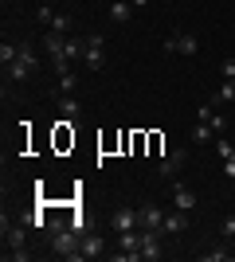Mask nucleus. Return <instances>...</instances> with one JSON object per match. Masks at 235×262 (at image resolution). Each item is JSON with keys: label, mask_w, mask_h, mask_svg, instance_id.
Instances as JSON below:
<instances>
[{"label": "nucleus", "mask_w": 235, "mask_h": 262, "mask_svg": "<svg viewBox=\"0 0 235 262\" xmlns=\"http://www.w3.org/2000/svg\"><path fill=\"white\" fill-rule=\"evenodd\" d=\"M165 51L168 55H196L200 43H196V35H192V32H173L165 39Z\"/></svg>", "instance_id": "obj_5"}, {"label": "nucleus", "mask_w": 235, "mask_h": 262, "mask_svg": "<svg viewBox=\"0 0 235 262\" xmlns=\"http://www.w3.org/2000/svg\"><path fill=\"white\" fill-rule=\"evenodd\" d=\"M59 118H63V121H75V125H78V121H82V106H78L75 98H63V102H59Z\"/></svg>", "instance_id": "obj_15"}, {"label": "nucleus", "mask_w": 235, "mask_h": 262, "mask_svg": "<svg viewBox=\"0 0 235 262\" xmlns=\"http://www.w3.org/2000/svg\"><path fill=\"white\" fill-rule=\"evenodd\" d=\"M35 20H39V28H47V32H71V16H63V12L47 8V4H39V12H35Z\"/></svg>", "instance_id": "obj_4"}, {"label": "nucleus", "mask_w": 235, "mask_h": 262, "mask_svg": "<svg viewBox=\"0 0 235 262\" xmlns=\"http://www.w3.org/2000/svg\"><path fill=\"white\" fill-rule=\"evenodd\" d=\"M63 51H67V59H71V63H78V59H82V39L67 35V43H63Z\"/></svg>", "instance_id": "obj_20"}, {"label": "nucleus", "mask_w": 235, "mask_h": 262, "mask_svg": "<svg viewBox=\"0 0 235 262\" xmlns=\"http://www.w3.org/2000/svg\"><path fill=\"white\" fill-rule=\"evenodd\" d=\"M130 4H134V8H145V4H149V0H130Z\"/></svg>", "instance_id": "obj_25"}, {"label": "nucleus", "mask_w": 235, "mask_h": 262, "mask_svg": "<svg viewBox=\"0 0 235 262\" xmlns=\"http://www.w3.org/2000/svg\"><path fill=\"white\" fill-rule=\"evenodd\" d=\"M39 71V59H35L32 43H20V55H16V63L4 67V75H8V82H28V78Z\"/></svg>", "instance_id": "obj_1"}, {"label": "nucleus", "mask_w": 235, "mask_h": 262, "mask_svg": "<svg viewBox=\"0 0 235 262\" xmlns=\"http://www.w3.org/2000/svg\"><path fill=\"white\" fill-rule=\"evenodd\" d=\"M231 35H235V28H231Z\"/></svg>", "instance_id": "obj_26"}, {"label": "nucleus", "mask_w": 235, "mask_h": 262, "mask_svg": "<svg viewBox=\"0 0 235 262\" xmlns=\"http://www.w3.org/2000/svg\"><path fill=\"white\" fill-rule=\"evenodd\" d=\"M82 63L90 71H102V63H106V39L102 35H87L82 39Z\"/></svg>", "instance_id": "obj_3"}, {"label": "nucleus", "mask_w": 235, "mask_h": 262, "mask_svg": "<svg viewBox=\"0 0 235 262\" xmlns=\"http://www.w3.org/2000/svg\"><path fill=\"white\" fill-rule=\"evenodd\" d=\"M59 90H63V94H75L78 90V75L75 71H63V75H59Z\"/></svg>", "instance_id": "obj_19"}, {"label": "nucleus", "mask_w": 235, "mask_h": 262, "mask_svg": "<svg viewBox=\"0 0 235 262\" xmlns=\"http://www.w3.org/2000/svg\"><path fill=\"white\" fill-rule=\"evenodd\" d=\"M130 16H134V4H130V0H114L110 4V20L114 24H125Z\"/></svg>", "instance_id": "obj_16"}, {"label": "nucleus", "mask_w": 235, "mask_h": 262, "mask_svg": "<svg viewBox=\"0 0 235 262\" xmlns=\"http://www.w3.org/2000/svg\"><path fill=\"white\" fill-rule=\"evenodd\" d=\"M141 231V258H161V254H165V247H161V239H165V235H161V231H149V227H137Z\"/></svg>", "instance_id": "obj_6"}, {"label": "nucleus", "mask_w": 235, "mask_h": 262, "mask_svg": "<svg viewBox=\"0 0 235 262\" xmlns=\"http://www.w3.org/2000/svg\"><path fill=\"white\" fill-rule=\"evenodd\" d=\"M16 55H20V43H8V39L0 43V63H4V67L16 63Z\"/></svg>", "instance_id": "obj_17"}, {"label": "nucleus", "mask_w": 235, "mask_h": 262, "mask_svg": "<svg viewBox=\"0 0 235 262\" xmlns=\"http://www.w3.org/2000/svg\"><path fill=\"white\" fill-rule=\"evenodd\" d=\"M78 239H82V235H78L75 227H59V231H51V254H55V258H82V251H78Z\"/></svg>", "instance_id": "obj_2"}, {"label": "nucleus", "mask_w": 235, "mask_h": 262, "mask_svg": "<svg viewBox=\"0 0 235 262\" xmlns=\"http://www.w3.org/2000/svg\"><path fill=\"white\" fill-rule=\"evenodd\" d=\"M220 75H224V78H235V59H224V63H220Z\"/></svg>", "instance_id": "obj_23"}, {"label": "nucleus", "mask_w": 235, "mask_h": 262, "mask_svg": "<svg viewBox=\"0 0 235 262\" xmlns=\"http://www.w3.org/2000/svg\"><path fill=\"white\" fill-rule=\"evenodd\" d=\"M137 219H141V227L161 231V223H165V211L157 208V204H145V208H137Z\"/></svg>", "instance_id": "obj_10"}, {"label": "nucleus", "mask_w": 235, "mask_h": 262, "mask_svg": "<svg viewBox=\"0 0 235 262\" xmlns=\"http://www.w3.org/2000/svg\"><path fill=\"white\" fill-rule=\"evenodd\" d=\"M192 137H196V145H208V141H216V129H212V125H204V121H196Z\"/></svg>", "instance_id": "obj_18"}, {"label": "nucleus", "mask_w": 235, "mask_h": 262, "mask_svg": "<svg viewBox=\"0 0 235 262\" xmlns=\"http://www.w3.org/2000/svg\"><path fill=\"white\" fill-rule=\"evenodd\" d=\"M196 121H204V125H212L216 133H224V129H227V121L220 118V110H216V102H208V106H200V110H196Z\"/></svg>", "instance_id": "obj_9"}, {"label": "nucleus", "mask_w": 235, "mask_h": 262, "mask_svg": "<svg viewBox=\"0 0 235 262\" xmlns=\"http://www.w3.org/2000/svg\"><path fill=\"white\" fill-rule=\"evenodd\" d=\"M180 168H184V149H177V153H168L165 161H161V168H157V172L165 176V180H177V172Z\"/></svg>", "instance_id": "obj_14"}, {"label": "nucleus", "mask_w": 235, "mask_h": 262, "mask_svg": "<svg viewBox=\"0 0 235 262\" xmlns=\"http://www.w3.org/2000/svg\"><path fill=\"white\" fill-rule=\"evenodd\" d=\"M231 258V251L227 247H216V251H204V262H227Z\"/></svg>", "instance_id": "obj_22"}, {"label": "nucleus", "mask_w": 235, "mask_h": 262, "mask_svg": "<svg viewBox=\"0 0 235 262\" xmlns=\"http://www.w3.org/2000/svg\"><path fill=\"white\" fill-rule=\"evenodd\" d=\"M78 251H82V258H102L106 243H102V235H87V231H82V239H78Z\"/></svg>", "instance_id": "obj_11"}, {"label": "nucleus", "mask_w": 235, "mask_h": 262, "mask_svg": "<svg viewBox=\"0 0 235 262\" xmlns=\"http://www.w3.org/2000/svg\"><path fill=\"white\" fill-rule=\"evenodd\" d=\"M216 153L224 157V176L235 180V145L227 141V137H220V141H216Z\"/></svg>", "instance_id": "obj_12"}, {"label": "nucleus", "mask_w": 235, "mask_h": 262, "mask_svg": "<svg viewBox=\"0 0 235 262\" xmlns=\"http://www.w3.org/2000/svg\"><path fill=\"white\" fill-rule=\"evenodd\" d=\"M184 227H188V211H168L165 223H161V235H184Z\"/></svg>", "instance_id": "obj_8"}, {"label": "nucleus", "mask_w": 235, "mask_h": 262, "mask_svg": "<svg viewBox=\"0 0 235 262\" xmlns=\"http://www.w3.org/2000/svg\"><path fill=\"white\" fill-rule=\"evenodd\" d=\"M110 227H114V235H118V231H134V227H141V219H137L134 208H114Z\"/></svg>", "instance_id": "obj_7"}, {"label": "nucleus", "mask_w": 235, "mask_h": 262, "mask_svg": "<svg viewBox=\"0 0 235 262\" xmlns=\"http://www.w3.org/2000/svg\"><path fill=\"white\" fill-rule=\"evenodd\" d=\"M224 235H227V239L235 235V215H227V219H224Z\"/></svg>", "instance_id": "obj_24"}, {"label": "nucleus", "mask_w": 235, "mask_h": 262, "mask_svg": "<svg viewBox=\"0 0 235 262\" xmlns=\"http://www.w3.org/2000/svg\"><path fill=\"white\" fill-rule=\"evenodd\" d=\"M173 208L177 211H196V192L184 188V184H177L173 188Z\"/></svg>", "instance_id": "obj_13"}, {"label": "nucleus", "mask_w": 235, "mask_h": 262, "mask_svg": "<svg viewBox=\"0 0 235 262\" xmlns=\"http://www.w3.org/2000/svg\"><path fill=\"white\" fill-rule=\"evenodd\" d=\"M220 102H235V78H224V86L216 94V106H220Z\"/></svg>", "instance_id": "obj_21"}]
</instances>
